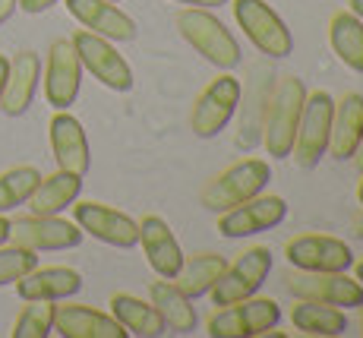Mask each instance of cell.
<instances>
[{"label":"cell","instance_id":"1","mask_svg":"<svg viewBox=\"0 0 363 338\" xmlns=\"http://www.w3.org/2000/svg\"><path fill=\"white\" fill-rule=\"evenodd\" d=\"M180 38L199 54L202 60H208L218 70H234L240 67L243 51L240 41L234 38V32L221 23L215 13L199 10V6H180L177 16H174Z\"/></svg>","mask_w":363,"mask_h":338},{"label":"cell","instance_id":"2","mask_svg":"<svg viewBox=\"0 0 363 338\" xmlns=\"http://www.w3.org/2000/svg\"><path fill=\"white\" fill-rule=\"evenodd\" d=\"M303 102H306L303 80L294 73L278 76L269 98V111H265V124H262V149L272 158H291L300 114H303Z\"/></svg>","mask_w":363,"mask_h":338},{"label":"cell","instance_id":"3","mask_svg":"<svg viewBox=\"0 0 363 338\" xmlns=\"http://www.w3.org/2000/svg\"><path fill=\"white\" fill-rule=\"evenodd\" d=\"M272 180V168L262 158H240L234 165H228L225 171H218L212 180H206V187L199 190V206L208 212L221 215L228 209L240 206V202L253 200L256 193H262Z\"/></svg>","mask_w":363,"mask_h":338},{"label":"cell","instance_id":"4","mask_svg":"<svg viewBox=\"0 0 363 338\" xmlns=\"http://www.w3.org/2000/svg\"><path fill=\"white\" fill-rule=\"evenodd\" d=\"M275 70H272L269 58H259L247 67V76L240 82V102H237V133L234 146L240 152H253L262 146V124L265 111H269V98L275 89Z\"/></svg>","mask_w":363,"mask_h":338},{"label":"cell","instance_id":"5","mask_svg":"<svg viewBox=\"0 0 363 338\" xmlns=\"http://www.w3.org/2000/svg\"><path fill=\"white\" fill-rule=\"evenodd\" d=\"M234 19L250 38V45L269 60H281L294 51V35L288 23L265 0H231Z\"/></svg>","mask_w":363,"mask_h":338},{"label":"cell","instance_id":"6","mask_svg":"<svg viewBox=\"0 0 363 338\" xmlns=\"http://www.w3.org/2000/svg\"><path fill=\"white\" fill-rule=\"evenodd\" d=\"M332 111H335V98L325 92V89L306 92L303 114H300V126H297V136H294V149H291L297 168H303V171L319 168V161L329 155Z\"/></svg>","mask_w":363,"mask_h":338},{"label":"cell","instance_id":"7","mask_svg":"<svg viewBox=\"0 0 363 338\" xmlns=\"http://www.w3.org/2000/svg\"><path fill=\"white\" fill-rule=\"evenodd\" d=\"M237 102H240V80L231 70H221L206 89L196 95L190 108V130L199 139H212L234 121Z\"/></svg>","mask_w":363,"mask_h":338},{"label":"cell","instance_id":"8","mask_svg":"<svg viewBox=\"0 0 363 338\" xmlns=\"http://www.w3.org/2000/svg\"><path fill=\"white\" fill-rule=\"evenodd\" d=\"M281 322V307L272 298H247L237 304L218 307L206 322V332L212 338H234V335H265Z\"/></svg>","mask_w":363,"mask_h":338},{"label":"cell","instance_id":"9","mask_svg":"<svg viewBox=\"0 0 363 338\" xmlns=\"http://www.w3.org/2000/svg\"><path fill=\"white\" fill-rule=\"evenodd\" d=\"M269 272H272V250L269 246H250L234 263L225 266V272H221L218 281L212 285L208 298H212L215 307H228V304H237V300H247L262 288Z\"/></svg>","mask_w":363,"mask_h":338},{"label":"cell","instance_id":"10","mask_svg":"<svg viewBox=\"0 0 363 338\" xmlns=\"http://www.w3.org/2000/svg\"><path fill=\"white\" fill-rule=\"evenodd\" d=\"M69 41H73L76 54H79L82 70H89L104 89H111V92H130L133 89V82H136L133 80V67L114 48V41L101 38V35L89 29H76Z\"/></svg>","mask_w":363,"mask_h":338},{"label":"cell","instance_id":"11","mask_svg":"<svg viewBox=\"0 0 363 338\" xmlns=\"http://www.w3.org/2000/svg\"><path fill=\"white\" fill-rule=\"evenodd\" d=\"M288 218V202L284 196L275 193H256L253 200L240 202V206L228 209V212L218 215V234L228 237V241H237V237H256L262 231H272Z\"/></svg>","mask_w":363,"mask_h":338},{"label":"cell","instance_id":"12","mask_svg":"<svg viewBox=\"0 0 363 338\" xmlns=\"http://www.w3.org/2000/svg\"><path fill=\"white\" fill-rule=\"evenodd\" d=\"M73 222L82 228V234H92L95 241L117 246V250H133L139 244V222H133L127 212L114 206H104L95 200H76L73 202Z\"/></svg>","mask_w":363,"mask_h":338},{"label":"cell","instance_id":"13","mask_svg":"<svg viewBox=\"0 0 363 338\" xmlns=\"http://www.w3.org/2000/svg\"><path fill=\"white\" fill-rule=\"evenodd\" d=\"M10 244L26 246L35 253L51 250H73L82 244V228L60 215H23L10 222Z\"/></svg>","mask_w":363,"mask_h":338},{"label":"cell","instance_id":"14","mask_svg":"<svg viewBox=\"0 0 363 338\" xmlns=\"http://www.w3.org/2000/svg\"><path fill=\"white\" fill-rule=\"evenodd\" d=\"M284 259L300 272H347L354 253L341 237L332 234H297L284 244Z\"/></svg>","mask_w":363,"mask_h":338},{"label":"cell","instance_id":"15","mask_svg":"<svg viewBox=\"0 0 363 338\" xmlns=\"http://www.w3.org/2000/svg\"><path fill=\"white\" fill-rule=\"evenodd\" d=\"M288 291L294 300H319L341 310L363 304V285L357 278H347V272H300L288 278Z\"/></svg>","mask_w":363,"mask_h":338},{"label":"cell","instance_id":"16","mask_svg":"<svg viewBox=\"0 0 363 338\" xmlns=\"http://www.w3.org/2000/svg\"><path fill=\"white\" fill-rule=\"evenodd\" d=\"M41 80H45L48 104L54 111H69V104L79 98V86H82V60L69 38H57L48 48V63Z\"/></svg>","mask_w":363,"mask_h":338},{"label":"cell","instance_id":"17","mask_svg":"<svg viewBox=\"0 0 363 338\" xmlns=\"http://www.w3.org/2000/svg\"><path fill=\"white\" fill-rule=\"evenodd\" d=\"M48 136H51V152L60 171L86 178L89 165H92V149H89V136L82 124L69 111H54L51 124H48Z\"/></svg>","mask_w":363,"mask_h":338},{"label":"cell","instance_id":"18","mask_svg":"<svg viewBox=\"0 0 363 338\" xmlns=\"http://www.w3.org/2000/svg\"><path fill=\"white\" fill-rule=\"evenodd\" d=\"M69 16L82 26V29L101 35L108 41H133L136 38V19L127 16L117 4L111 0H64Z\"/></svg>","mask_w":363,"mask_h":338},{"label":"cell","instance_id":"19","mask_svg":"<svg viewBox=\"0 0 363 338\" xmlns=\"http://www.w3.org/2000/svg\"><path fill=\"white\" fill-rule=\"evenodd\" d=\"M139 244H143L145 263L152 266L158 278H177L180 266H184V250H180V241L174 237L171 224L162 215H143Z\"/></svg>","mask_w":363,"mask_h":338},{"label":"cell","instance_id":"20","mask_svg":"<svg viewBox=\"0 0 363 338\" xmlns=\"http://www.w3.org/2000/svg\"><path fill=\"white\" fill-rule=\"evenodd\" d=\"M54 329L64 338H127L114 316L89 304H54Z\"/></svg>","mask_w":363,"mask_h":338},{"label":"cell","instance_id":"21","mask_svg":"<svg viewBox=\"0 0 363 338\" xmlns=\"http://www.w3.org/2000/svg\"><path fill=\"white\" fill-rule=\"evenodd\" d=\"M38 82H41V58L35 51H19L10 60V76H6V89L0 95V111L6 117H23L32 108Z\"/></svg>","mask_w":363,"mask_h":338},{"label":"cell","instance_id":"22","mask_svg":"<svg viewBox=\"0 0 363 338\" xmlns=\"http://www.w3.org/2000/svg\"><path fill=\"white\" fill-rule=\"evenodd\" d=\"M363 139V95L360 92H345L335 102L332 111V139H329V155L338 161L354 158Z\"/></svg>","mask_w":363,"mask_h":338},{"label":"cell","instance_id":"23","mask_svg":"<svg viewBox=\"0 0 363 338\" xmlns=\"http://www.w3.org/2000/svg\"><path fill=\"white\" fill-rule=\"evenodd\" d=\"M79 288L82 276L76 269H67V266H48V269L35 266L32 272H26L16 281V294L23 300H67L79 294Z\"/></svg>","mask_w":363,"mask_h":338},{"label":"cell","instance_id":"24","mask_svg":"<svg viewBox=\"0 0 363 338\" xmlns=\"http://www.w3.org/2000/svg\"><path fill=\"white\" fill-rule=\"evenodd\" d=\"M111 316L127 329V335H139V338H158L167 332L164 316L155 310L152 300H143L136 294H114L111 298Z\"/></svg>","mask_w":363,"mask_h":338},{"label":"cell","instance_id":"25","mask_svg":"<svg viewBox=\"0 0 363 338\" xmlns=\"http://www.w3.org/2000/svg\"><path fill=\"white\" fill-rule=\"evenodd\" d=\"M82 193V178L69 171H54L51 178H41L35 193L26 200V206L35 215H60L64 209H69Z\"/></svg>","mask_w":363,"mask_h":338},{"label":"cell","instance_id":"26","mask_svg":"<svg viewBox=\"0 0 363 338\" xmlns=\"http://www.w3.org/2000/svg\"><path fill=\"white\" fill-rule=\"evenodd\" d=\"M149 300L155 304V310L164 316V326L177 335H186L196 329V310L193 300L180 291V285L174 278H158L149 285Z\"/></svg>","mask_w":363,"mask_h":338},{"label":"cell","instance_id":"27","mask_svg":"<svg viewBox=\"0 0 363 338\" xmlns=\"http://www.w3.org/2000/svg\"><path fill=\"white\" fill-rule=\"evenodd\" d=\"M329 45L335 58L354 73H363V19L351 10H338L329 19Z\"/></svg>","mask_w":363,"mask_h":338},{"label":"cell","instance_id":"28","mask_svg":"<svg viewBox=\"0 0 363 338\" xmlns=\"http://www.w3.org/2000/svg\"><path fill=\"white\" fill-rule=\"evenodd\" d=\"M291 326L306 335L335 338L347 329V310L332 307V304H319V300H297V304L291 307Z\"/></svg>","mask_w":363,"mask_h":338},{"label":"cell","instance_id":"29","mask_svg":"<svg viewBox=\"0 0 363 338\" xmlns=\"http://www.w3.org/2000/svg\"><path fill=\"white\" fill-rule=\"evenodd\" d=\"M228 259L221 253H212V250H202V253H193V256H184V266L177 272V285L180 291L186 294L190 300L196 298H206L212 291V285L218 281V276L225 272Z\"/></svg>","mask_w":363,"mask_h":338},{"label":"cell","instance_id":"30","mask_svg":"<svg viewBox=\"0 0 363 338\" xmlns=\"http://www.w3.org/2000/svg\"><path fill=\"white\" fill-rule=\"evenodd\" d=\"M41 180V171L32 165H19L0 174V215L13 212L16 206H26V200L35 193Z\"/></svg>","mask_w":363,"mask_h":338},{"label":"cell","instance_id":"31","mask_svg":"<svg viewBox=\"0 0 363 338\" xmlns=\"http://www.w3.org/2000/svg\"><path fill=\"white\" fill-rule=\"evenodd\" d=\"M23 313L16 316L13 326V338H48L54 332V304L57 300H26Z\"/></svg>","mask_w":363,"mask_h":338},{"label":"cell","instance_id":"32","mask_svg":"<svg viewBox=\"0 0 363 338\" xmlns=\"http://www.w3.org/2000/svg\"><path fill=\"white\" fill-rule=\"evenodd\" d=\"M38 266V256L35 250H26V246H4L0 244V288L4 285H16L26 272H32Z\"/></svg>","mask_w":363,"mask_h":338},{"label":"cell","instance_id":"33","mask_svg":"<svg viewBox=\"0 0 363 338\" xmlns=\"http://www.w3.org/2000/svg\"><path fill=\"white\" fill-rule=\"evenodd\" d=\"M54 4H60V0H19V10L29 13V16H35V13H45L51 10Z\"/></svg>","mask_w":363,"mask_h":338},{"label":"cell","instance_id":"34","mask_svg":"<svg viewBox=\"0 0 363 338\" xmlns=\"http://www.w3.org/2000/svg\"><path fill=\"white\" fill-rule=\"evenodd\" d=\"M174 4L199 6V10H215V6H225V4H231V0H174Z\"/></svg>","mask_w":363,"mask_h":338},{"label":"cell","instance_id":"35","mask_svg":"<svg viewBox=\"0 0 363 338\" xmlns=\"http://www.w3.org/2000/svg\"><path fill=\"white\" fill-rule=\"evenodd\" d=\"M19 10V0H0V26Z\"/></svg>","mask_w":363,"mask_h":338},{"label":"cell","instance_id":"36","mask_svg":"<svg viewBox=\"0 0 363 338\" xmlns=\"http://www.w3.org/2000/svg\"><path fill=\"white\" fill-rule=\"evenodd\" d=\"M6 76H10V60L0 54V95H4V89H6Z\"/></svg>","mask_w":363,"mask_h":338},{"label":"cell","instance_id":"37","mask_svg":"<svg viewBox=\"0 0 363 338\" xmlns=\"http://www.w3.org/2000/svg\"><path fill=\"white\" fill-rule=\"evenodd\" d=\"M351 231H354V237L357 241H363V212L354 215V222H351Z\"/></svg>","mask_w":363,"mask_h":338},{"label":"cell","instance_id":"38","mask_svg":"<svg viewBox=\"0 0 363 338\" xmlns=\"http://www.w3.org/2000/svg\"><path fill=\"white\" fill-rule=\"evenodd\" d=\"M6 241H10V218L0 215V244H6Z\"/></svg>","mask_w":363,"mask_h":338},{"label":"cell","instance_id":"39","mask_svg":"<svg viewBox=\"0 0 363 338\" xmlns=\"http://www.w3.org/2000/svg\"><path fill=\"white\" fill-rule=\"evenodd\" d=\"M347 10H351V13H357V16L363 19V0H347Z\"/></svg>","mask_w":363,"mask_h":338},{"label":"cell","instance_id":"40","mask_svg":"<svg viewBox=\"0 0 363 338\" xmlns=\"http://www.w3.org/2000/svg\"><path fill=\"white\" fill-rule=\"evenodd\" d=\"M354 161H357V168H360V174H363V139H360L357 152H354Z\"/></svg>","mask_w":363,"mask_h":338},{"label":"cell","instance_id":"41","mask_svg":"<svg viewBox=\"0 0 363 338\" xmlns=\"http://www.w3.org/2000/svg\"><path fill=\"white\" fill-rule=\"evenodd\" d=\"M354 272H357V276H354V278H357V281H360V285H363V259H360V263H357V266H354Z\"/></svg>","mask_w":363,"mask_h":338},{"label":"cell","instance_id":"42","mask_svg":"<svg viewBox=\"0 0 363 338\" xmlns=\"http://www.w3.org/2000/svg\"><path fill=\"white\" fill-rule=\"evenodd\" d=\"M357 310H360V313H357V326H360V335H363V304Z\"/></svg>","mask_w":363,"mask_h":338},{"label":"cell","instance_id":"43","mask_svg":"<svg viewBox=\"0 0 363 338\" xmlns=\"http://www.w3.org/2000/svg\"><path fill=\"white\" fill-rule=\"evenodd\" d=\"M357 200H360V206H363V178H360V184H357Z\"/></svg>","mask_w":363,"mask_h":338},{"label":"cell","instance_id":"44","mask_svg":"<svg viewBox=\"0 0 363 338\" xmlns=\"http://www.w3.org/2000/svg\"><path fill=\"white\" fill-rule=\"evenodd\" d=\"M111 4H117V0H111Z\"/></svg>","mask_w":363,"mask_h":338}]
</instances>
